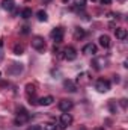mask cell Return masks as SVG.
Listing matches in <instances>:
<instances>
[{
  "mask_svg": "<svg viewBox=\"0 0 128 130\" xmlns=\"http://www.w3.org/2000/svg\"><path fill=\"white\" fill-rule=\"evenodd\" d=\"M63 35H65V30L62 27H56V29L51 30V38H53V41L56 44H60L63 41Z\"/></svg>",
  "mask_w": 128,
  "mask_h": 130,
  "instance_id": "7a4b0ae2",
  "label": "cell"
},
{
  "mask_svg": "<svg viewBox=\"0 0 128 130\" xmlns=\"http://www.w3.org/2000/svg\"><path fill=\"white\" fill-rule=\"evenodd\" d=\"M32 47L35 50H44L45 48V41H44V38L42 36H35L32 39Z\"/></svg>",
  "mask_w": 128,
  "mask_h": 130,
  "instance_id": "5b68a950",
  "label": "cell"
},
{
  "mask_svg": "<svg viewBox=\"0 0 128 130\" xmlns=\"http://www.w3.org/2000/svg\"><path fill=\"white\" fill-rule=\"evenodd\" d=\"M0 74H2V73H0Z\"/></svg>",
  "mask_w": 128,
  "mask_h": 130,
  "instance_id": "d6a6232c",
  "label": "cell"
},
{
  "mask_svg": "<svg viewBox=\"0 0 128 130\" xmlns=\"http://www.w3.org/2000/svg\"><path fill=\"white\" fill-rule=\"evenodd\" d=\"M71 123H72V115L68 113V112H63V113L60 115V129L68 127Z\"/></svg>",
  "mask_w": 128,
  "mask_h": 130,
  "instance_id": "8992f818",
  "label": "cell"
},
{
  "mask_svg": "<svg viewBox=\"0 0 128 130\" xmlns=\"http://www.w3.org/2000/svg\"><path fill=\"white\" fill-rule=\"evenodd\" d=\"M53 101H54V97H53V95H45V97H41L36 103L41 104V106H50Z\"/></svg>",
  "mask_w": 128,
  "mask_h": 130,
  "instance_id": "9c48e42d",
  "label": "cell"
},
{
  "mask_svg": "<svg viewBox=\"0 0 128 130\" xmlns=\"http://www.w3.org/2000/svg\"><path fill=\"white\" fill-rule=\"evenodd\" d=\"M23 53H24V47H23L21 44H15V45H14V55L20 56V55H23Z\"/></svg>",
  "mask_w": 128,
  "mask_h": 130,
  "instance_id": "ac0fdd59",
  "label": "cell"
},
{
  "mask_svg": "<svg viewBox=\"0 0 128 130\" xmlns=\"http://www.w3.org/2000/svg\"><path fill=\"white\" fill-rule=\"evenodd\" d=\"M30 120V115L27 113V112H24V110H21V113H18L17 117H15V126H24L27 121Z\"/></svg>",
  "mask_w": 128,
  "mask_h": 130,
  "instance_id": "3957f363",
  "label": "cell"
},
{
  "mask_svg": "<svg viewBox=\"0 0 128 130\" xmlns=\"http://www.w3.org/2000/svg\"><path fill=\"white\" fill-rule=\"evenodd\" d=\"M62 2H63V3H66V2H68V0H62Z\"/></svg>",
  "mask_w": 128,
  "mask_h": 130,
  "instance_id": "4dcf8cb0",
  "label": "cell"
},
{
  "mask_svg": "<svg viewBox=\"0 0 128 130\" xmlns=\"http://www.w3.org/2000/svg\"><path fill=\"white\" fill-rule=\"evenodd\" d=\"M84 6H86V0H75V2H74V9H75V11L84 9Z\"/></svg>",
  "mask_w": 128,
  "mask_h": 130,
  "instance_id": "e0dca14e",
  "label": "cell"
},
{
  "mask_svg": "<svg viewBox=\"0 0 128 130\" xmlns=\"http://www.w3.org/2000/svg\"><path fill=\"white\" fill-rule=\"evenodd\" d=\"M95 89L98 92H107L110 89V82L105 79H98L95 83Z\"/></svg>",
  "mask_w": 128,
  "mask_h": 130,
  "instance_id": "6da1fadb",
  "label": "cell"
},
{
  "mask_svg": "<svg viewBox=\"0 0 128 130\" xmlns=\"http://www.w3.org/2000/svg\"><path fill=\"white\" fill-rule=\"evenodd\" d=\"M118 2H121V3H122V2H125V0H118Z\"/></svg>",
  "mask_w": 128,
  "mask_h": 130,
  "instance_id": "f546056e",
  "label": "cell"
},
{
  "mask_svg": "<svg viewBox=\"0 0 128 130\" xmlns=\"http://www.w3.org/2000/svg\"><path fill=\"white\" fill-rule=\"evenodd\" d=\"M101 2V5H110L112 3V0H99Z\"/></svg>",
  "mask_w": 128,
  "mask_h": 130,
  "instance_id": "cb8c5ba5",
  "label": "cell"
},
{
  "mask_svg": "<svg viewBox=\"0 0 128 130\" xmlns=\"http://www.w3.org/2000/svg\"><path fill=\"white\" fill-rule=\"evenodd\" d=\"M115 33H116V38L118 39H125L127 38V29H124V27L115 29Z\"/></svg>",
  "mask_w": 128,
  "mask_h": 130,
  "instance_id": "4fadbf2b",
  "label": "cell"
},
{
  "mask_svg": "<svg viewBox=\"0 0 128 130\" xmlns=\"http://www.w3.org/2000/svg\"><path fill=\"white\" fill-rule=\"evenodd\" d=\"M113 80H115L116 83H119V76H115V79H113Z\"/></svg>",
  "mask_w": 128,
  "mask_h": 130,
  "instance_id": "4316f807",
  "label": "cell"
},
{
  "mask_svg": "<svg viewBox=\"0 0 128 130\" xmlns=\"http://www.w3.org/2000/svg\"><path fill=\"white\" fill-rule=\"evenodd\" d=\"M62 58L66 59V61H74V59H77V50H75L74 47H66L63 50Z\"/></svg>",
  "mask_w": 128,
  "mask_h": 130,
  "instance_id": "277c9868",
  "label": "cell"
},
{
  "mask_svg": "<svg viewBox=\"0 0 128 130\" xmlns=\"http://www.w3.org/2000/svg\"><path fill=\"white\" fill-rule=\"evenodd\" d=\"M14 0H3L2 2V8L5 9V11H12L14 9Z\"/></svg>",
  "mask_w": 128,
  "mask_h": 130,
  "instance_id": "5bb4252c",
  "label": "cell"
},
{
  "mask_svg": "<svg viewBox=\"0 0 128 130\" xmlns=\"http://www.w3.org/2000/svg\"><path fill=\"white\" fill-rule=\"evenodd\" d=\"M121 106H122V107H127V100H125V98L121 100Z\"/></svg>",
  "mask_w": 128,
  "mask_h": 130,
  "instance_id": "603a6c76",
  "label": "cell"
},
{
  "mask_svg": "<svg viewBox=\"0 0 128 130\" xmlns=\"http://www.w3.org/2000/svg\"><path fill=\"white\" fill-rule=\"evenodd\" d=\"M36 18H38L39 21H47V20H48V15H47V12H45V11H42V9H41V11H38V12H36Z\"/></svg>",
  "mask_w": 128,
  "mask_h": 130,
  "instance_id": "2e32d148",
  "label": "cell"
},
{
  "mask_svg": "<svg viewBox=\"0 0 128 130\" xmlns=\"http://www.w3.org/2000/svg\"><path fill=\"white\" fill-rule=\"evenodd\" d=\"M35 91H36V89H35V85H33V83H27V85H26V92H27V95H30V94H35Z\"/></svg>",
  "mask_w": 128,
  "mask_h": 130,
  "instance_id": "d6986e66",
  "label": "cell"
},
{
  "mask_svg": "<svg viewBox=\"0 0 128 130\" xmlns=\"http://www.w3.org/2000/svg\"><path fill=\"white\" fill-rule=\"evenodd\" d=\"M59 109L62 112H69L72 109V101L71 100H60L59 101Z\"/></svg>",
  "mask_w": 128,
  "mask_h": 130,
  "instance_id": "52a82bcc",
  "label": "cell"
},
{
  "mask_svg": "<svg viewBox=\"0 0 128 130\" xmlns=\"http://www.w3.org/2000/svg\"><path fill=\"white\" fill-rule=\"evenodd\" d=\"M99 64L105 65V61H104V59H102V58H101V59H95V61H94V62H92V65H94V67H95L96 70H101V65H99Z\"/></svg>",
  "mask_w": 128,
  "mask_h": 130,
  "instance_id": "44dd1931",
  "label": "cell"
},
{
  "mask_svg": "<svg viewBox=\"0 0 128 130\" xmlns=\"http://www.w3.org/2000/svg\"><path fill=\"white\" fill-rule=\"evenodd\" d=\"M99 44H101V47H104V48H109L110 47V36L109 35H101L99 36Z\"/></svg>",
  "mask_w": 128,
  "mask_h": 130,
  "instance_id": "8fae6325",
  "label": "cell"
},
{
  "mask_svg": "<svg viewBox=\"0 0 128 130\" xmlns=\"http://www.w3.org/2000/svg\"><path fill=\"white\" fill-rule=\"evenodd\" d=\"M21 17L23 18H30L32 17V9H29V8H26V9H23V12H21Z\"/></svg>",
  "mask_w": 128,
  "mask_h": 130,
  "instance_id": "ffe728a7",
  "label": "cell"
},
{
  "mask_svg": "<svg viewBox=\"0 0 128 130\" xmlns=\"http://www.w3.org/2000/svg\"><path fill=\"white\" fill-rule=\"evenodd\" d=\"M83 53H86V55H95L96 53V45L92 44V42L86 44V45L83 47Z\"/></svg>",
  "mask_w": 128,
  "mask_h": 130,
  "instance_id": "30bf717a",
  "label": "cell"
},
{
  "mask_svg": "<svg viewBox=\"0 0 128 130\" xmlns=\"http://www.w3.org/2000/svg\"><path fill=\"white\" fill-rule=\"evenodd\" d=\"M84 36H86L84 29H81V27H75V29H74V39L80 41V39H83Z\"/></svg>",
  "mask_w": 128,
  "mask_h": 130,
  "instance_id": "7c38bea8",
  "label": "cell"
},
{
  "mask_svg": "<svg viewBox=\"0 0 128 130\" xmlns=\"http://www.w3.org/2000/svg\"><path fill=\"white\" fill-rule=\"evenodd\" d=\"M44 130H57V127H56V124L48 123V124H44Z\"/></svg>",
  "mask_w": 128,
  "mask_h": 130,
  "instance_id": "7402d4cb",
  "label": "cell"
},
{
  "mask_svg": "<svg viewBox=\"0 0 128 130\" xmlns=\"http://www.w3.org/2000/svg\"><path fill=\"white\" fill-rule=\"evenodd\" d=\"M95 130H104V129H101V127H98V129H95Z\"/></svg>",
  "mask_w": 128,
  "mask_h": 130,
  "instance_id": "f1b7e54d",
  "label": "cell"
},
{
  "mask_svg": "<svg viewBox=\"0 0 128 130\" xmlns=\"http://www.w3.org/2000/svg\"><path fill=\"white\" fill-rule=\"evenodd\" d=\"M3 61V53H2V50H0V62Z\"/></svg>",
  "mask_w": 128,
  "mask_h": 130,
  "instance_id": "83f0119b",
  "label": "cell"
},
{
  "mask_svg": "<svg viewBox=\"0 0 128 130\" xmlns=\"http://www.w3.org/2000/svg\"><path fill=\"white\" fill-rule=\"evenodd\" d=\"M21 71H23V65L21 64H12L9 67V70H8V73L12 74V76H17V74H20Z\"/></svg>",
  "mask_w": 128,
  "mask_h": 130,
  "instance_id": "ba28073f",
  "label": "cell"
},
{
  "mask_svg": "<svg viewBox=\"0 0 128 130\" xmlns=\"http://www.w3.org/2000/svg\"><path fill=\"white\" fill-rule=\"evenodd\" d=\"M92 2H95V0H92Z\"/></svg>",
  "mask_w": 128,
  "mask_h": 130,
  "instance_id": "1f68e13d",
  "label": "cell"
},
{
  "mask_svg": "<svg viewBox=\"0 0 128 130\" xmlns=\"http://www.w3.org/2000/svg\"><path fill=\"white\" fill-rule=\"evenodd\" d=\"M63 85H65V88H66V91H69V92H75L77 91V88H75V85H74L72 80H65Z\"/></svg>",
  "mask_w": 128,
  "mask_h": 130,
  "instance_id": "9a60e30c",
  "label": "cell"
},
{
  "mask_svg": "<svg viewBox=\"0 0 128 130\" xmlns=\"http://www.w3.org/2000/svg\"><path fill=\"white\" fill-rule=\"evenodd\" d=\"M29 130H42V127H41V126H33V127H30Z\"/></svg>",
  "mask_w": 128,
  "mask_h": 130,
  "instance_id": "d4e9b609",
  "label": "cell"
},
{
  "mask_svg": "<svg viewBox=\"0 0 128 130\" xmlns=\"http://www.w3.org/2000/svg\"><path fill=\"white\" fill-rule=\"evenodd\" d=\"M21 33H24V35H26V33H29V27H27V26H24V27H23V30H21Z\"/></svg>",
  "mask_w": 128,
  "mask_h": 130,
  "instance_id": "484cf974",
  "label": "cell"
}]
</instances>
